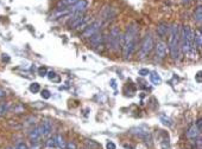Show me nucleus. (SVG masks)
Instances as JSON below:
<instances>
[{
    "label": "nucleus",
    "instance_id": "18",
    "mask_svg": "<svg viewBox=\"0 0 202 149\" xmlns=\"http://www.w3.org/2000/svg\"><path fill=\"white\" fill-rule=\"evenodd\" d=\"M194 19L199 25H201V22H202V7L201 6H199V7L196 8V11H195V13H194Z\"/></svg>",
    "mask_w": 202,
    "mask_h": 149
},
{
    "label": "nucleus",
    "instance_id": "31",
    "mask_svg": "<svg viewBox=\"0 0 202 149\" xmlns=\"http://www.w3.org/2000/svg\"><path fill=\"white\" fill-rule=\"evenodd\" d=\"M67 149H78V147H76V144L74 142H68L67 143Z\"/></svg>",
    "mask_w": 202,
    "mask_h": 149
},
{
    "label": "nucleus",
    "instance_id": "3",
    "mask_svg": "<svg viewBox=\"0 0 202 149\" xmlns=\"http://www.w3.org/2000/svg\"><path fill=\"white\" fill-rule=\"evenodd\" d=\"M169 50L172 59L179 60L181 56V43H179V30L177 25H172L169 29Z\"/></svg>",
    "mask_w": 202,
    "mask_h": 149
},
{
    "label": "nucleus",
    "instance_id": "35",
    "mask_svg": "<svg viewBox=\"0 0 202 149\" xmlns=\"http://www.w3.org/2000/svg\"><path fill=\"white\" fill-rule=\"evenodd\" d=\"M197 82H201V74H197Z\"/></svg>",
    "mask_w": 202,
    "mask_h": 149
},
{
    "label": "nucleus",
    "instance_id": "10",
    "mask_svg": "<svg viewBox=\"0 0 202 149\" xmlns=\"http://www.w3.org/2000/svg\"><path fill=\"white\" fill-rule=\"evenodd\" d=\"M103 40H105V38L102 36V33L96 32L95 34H93V36L90 37V44H92V46L95 47V49H99V47H101V46L103 45Z\"/></svg>",
    "mask_w": 202,
    "mask_h": 149
},
{
    "label": "nucleus",
    "instance_id": "29",
    "mask_svg": "<svg viewBox=\"0 0 202 149\" xmlns=\"http://www.w3.org/2000/svg\"><path fill=\"white\" fill-rule=\"evenodd\" d=\"M106 148L107 149H117V146H116L112 141H109V142H107V144H106Z\"/></svg>",
    "mask_w": 202,
    "mask_h": 149
},
{
    "label": "nucleus",
    "instance_id": "23",
    "mask_svg": "<svg viewBox=\"0 0 202 149\" xmlns=\"http://www.w3.org/2000/svg\"><path fill=\"white\" fill-rule=\"evenodd\" d=\"M29 89H30V91H31L32 94H37V92H39V90H40V85H39V83L35 82L30 85Z\"/></svg>",
    "mask_w": 202,
    "mask_h": 149
},
{
    "label": "nucleus",
    "instance_id": "7",
    "mask_svg": "<svg viewBox=\"0 0 202 149\" xmlns=\"http://www.w3.org/2000/svg\"><path fill=\"white\" fill-rule=\"evenodd\" d=\"M101 27V22H94L90 25H87L85 27V31L82 32V37L85 38H90L93 34H95L96 32L100 31Z\"/></svg>",
    "mask_w": 202,
    "mask_h": 149
},
{
    "label": "nucleus",
    "instance_id": "26",
    "mask_svg": "<svg viewBox=\"0 0 202 149\" xmlns=\"http://www.w3.org/2000/svg\"><path fill=\"white\" fill-rule=\"evenodd\" d=\"M161 121H162V123L165 124V126H171L172 123H171V119L169 117H165V116H162L161 117Z\"/></svg>",
    "mask_w": 202,
    "mask_h": 149
},
{
    "label": "nucleus",
    "instance_id": "12",
    "mask_svg": "<svg viewBox=\"0 0 202 149\" xmlns=\"http://www.w3.org/2000/svg\"><path fill=\"white\" fill-rule=\"evenodd\" d=\"M200 130H199V128L196 124H193L191 127L188 129V131H187V137L189 139V140H196L197 137H199V135H200Z\"/></svg>",
    "mask_w": 202,
    "mask_h": 149
},
{
    "label": "nucleus",
    "instance_id": "8",
    "mask_svg": "<svg viewBox=\"0 0 202 149\" xmlns=\"http://www.w3.org/2000/svg\"><path fill=\"white\" fill-rule=\"evenodd\" d=\"M42 137H43V134H42L40 126L32 128L31 130L29 131V140L31 141V143H37V142H39V140Z\"/></svg>",
    "mask_w": 202,
    "mask_h": 149
},
{
    "label": "nucleus",
    "instance_id": "27",
    "mask_svg": "<svg viewBox=\"0 0 202 149\" xmlns=\"http://www.w3.org/2000/svg\"><path fill=\"white\" fill-rule=\"evenodd\" d=\"M40 95H42V97H43L44 99H49V98L51 97V95H50V91H49V90H47V89H44V90H43Z\"/></svg>",
    "mask_w": 202,
    "mask_h": 149
},
{
    "label": "nucleus",
    "instance_id": "24",
    "mask_svg": "<svg viewBox=\"0 0 202 149\" xmlns=\"http://www.w3.org/2000/svg\"><path fill=\"white\" fill-rule=\"evenodd\" d=\"M47 76L49 77V79H51V81H56V82H58V81H60V77H58L57 74H55L54 71H50V72H48Z\"/></svg>",
    "mask_w": 202,
    "mask_h": 149
},
{
    "label": "nucleus",
    "instance_id": "4",
    "mask_svg": "<svg viewBox=\"0 0 202 149\" xmlns=\"http://www.w3.org/2000/svg\"><path fill=\"white\" fill-rule=\"evenodd\" d=\"M123 40V37L120 36V30L118 29L117 26L112 27V30L109 31V34H108V39H107V44H108V47L111 50L116 51L119 45L121 43Z\"/></svg>",
    "mask_w": 202,
    "mask_h": 149
},
{
    "label": "nucleus",
    "instance_id": "15",
    "mask_svg": "<svg viewBox=\"0 0 202 149\" xmlns=\"http://www.w3.org/2000/svg\"><path fill=\"white\" fill-rule=\"evenodd\" d=\"M55 139H56V144H57V148L67 149V142L64 141V137H63L62 135H60V134L55 135Z\"/></svg>",
    "mask_w": 202,
    "mask_h": 149
},
{
    "label": "nucleus",
    "instance_id": "25",
    "mask_svg": "<svg viewBox=\"0 0 202 149\" xmlns=\"http://www.w3.org/2000/svg\"><path fill=\"white\" fill-rule=\"evenodd\" d=\"M38 74L40 76V77H45L48 74V71H47V67H43L40 66L38 69Z\"/></svg>",
    "mask_w": 202,
    "mask_h": 149
},
{
    "label": "nucleus",
    "instance_id": "5",
    "mask_svg": "<svg viewBox=\"0 0 202 149\" xmlns=\"http://www.w3.org/2000/svg\"><path fill=\"white\" fill-rule=\"evenodd\" d=\"M152 47H154V39L151 37V34H146L145 38L143 39L141 46H140V51H139L140 58H145L149 53L151 52Z\"/></svg>",
    "mask_w": 202,
    "mask_h": 149
},
{
    "label": "nucleus",
    "instance_id": "34",
    "mask_svg": "<svg viewBox=\"0 0 202 149\" xmlns=\"http://www.w3.org/2000/svg\"><path fill=\"white\" fill-rule=\"evenodd\" d=\"M2 60H4V62H5V60H6V62L10 60V58L7 57V54H2Z\"/></svg>",
    "mask_w": 202,
    "mask_h": 149
},
{
    "label": "nucleus",
    "instance_id": "32",
    "mask_svg": "<svg viewBox=\"0 0 202 149\" xmlns=\"http://www.w3.org/2000/svg\"><path fill=\"white\" fill-rule=\"evenodd\" d=\"M196 126H197V128H199V130L201 131V130H202V121H201V119H199V121H197Z\"/></svg>",
    "mask_w": 202,
    "mask_h": 149
},
{
    "label": "nucleus",
    "instance_id": "9",
    "mask_svg": "<svg viewBox=\"0 0 202 149\" xmlns=\"http://www.w3.org/2000/svg\"><path fill=\"white\" fill-rule=\"evenodd\" d=\"M166 52H168V46L164 42H159L156 45V56L159 58V59H163L166 56Z\"/></svg>",
    "mask_w": 202,
    "mask_h": 149
},
{
    "label": "nucleus",
    "instance_id": "22",
    "mask_svg": "<svg viewBox=\"0 0 202 149\" xmlns=\"http://www.w3.org/2000/svg\"><path fill=\"white\" fill-rule=\"evenodd\" d=\"M194 42H196L195 44H196V46L199 47V49H201L202 46V37H201V32L200 31H197L196 32V37H194Z\"/></svg>",
    "mask_w": 202,
    "mask_h": 149
},
{
    "label": "nucleus",
    "instance_id": "30",
    "mask_svg": "<svg viewBox=\"0 0 202 149\" xmlns=\"http://www.w3.org/2000/svg\"><path fill=\"white\" fill-rule=\"evenodd\" d=\"M139 74L140 76H148V74H150V71H149L148 69H140Z\"/></svg>",
    "mask_w": 202,
    "mask_h": 149
},
{
    "label": "nucleus",
    "instance_id": "16",
    "mask_svg": "<svg viewBox=\"0 0 202 149\" xmlns=\"http://www.w3.org/2000/svg\"><path fill=\"white\" fill-rule=\"evenodd\" d=\"M78 0H60L57 8H69L70 6H73Z\"/></svg>",
    "mask_w": 202,
    "mask_h": 149
},
{
    "label": "nucleus",
    "instance_id": "19",
    "mask_svg": "<svg viewBox=\"0 0 202 149\" xmlns=\"http://www.w3.org/2000/svg\"><path fill=\"white\" fill-rule=\"evenodd\" d=\"M86 144V148L87 149H101L100 144L99 143H96L95 141H92V140H87L85 142Z\"/></svg>",
    "mask_w": 202,
    "mask_h": 149
},
{
    "label": "nucleus",
    "instance_id": "13",
    "mask_svg": "<svg viewBox=\"0 0 202 149\" xmlns=\"http://www.w3.org/2000/svg\"><path fill=\"white\" fill-rule=\"evenodd\" d=\"M169 26L165 24V22H161L158 26H157V34L159 36V38H164L168 33H169Z\"/></svg>",
    "mask_w": 202,
    "mask_h": 149
},
{
    "label": "nucleus",
    "instance_id": "36",
    "mask_svg": "<svg viewBox=\"0 0 202 149\" xmlns=\"http://www.w3.org/2000/svg\"><path fill=\"white\" fill-rule=\"evenodd\" d=\"M199 1H201V0H199Z\"/></svg>",
    "mask_w": 202,
    "mask_h": 149
},
{
    "label": "nucleus",
    "instance_id": "20",
    "mask_svg": "<svg viewBox=\"0 0 202 149\" xmlns=\"http://www.w3.org/2000/svg\"><path fill=\"white\" fill-rule=\"evenodd\" d=\"M10 110V103L8 102H1L0 103V117L4 116Z\"/></svg>",
    "mask_w": 202,
    "mask_h": 149
},
{
    "label": "nucleus",
    "instance_id": "14",
    "mask_svg": "<svg viewBox=\"0 0 202 149\" xmlns=\"http://www.w3.org/2000/svg\"><path fill=\"white\" fill-rule=\"evenodd\" d=\"M132 134L137 135L140 139H145V136L149 135V130L146 128L144 127H139V128H133L132 129Z\"/></svg>",
    "mask_w": 202,
    "mask_h": 149
},
{
    "label": "nucleus",
    "instance_id": "6",
    "mask_svg": "<svg viewBox=\"0 0 202 149\" xmlns=\"http://www.w3.org/2000/svg\"><path fill=\"white\" fill-rule=\"evenodd\" d=\"M87 5H88L87 0H78L73 6L69 7V11H70L69 15L70 17H75V15L83 14V12H85L86 8H87Z\"/></svg>",
    "mask_w": 202,
    "mask_h": 149
},
{
    "label": "nucleus",
    "instance_id": "33",
    "mask_svg": "<svg viewBox=\"0 0 202 149\" xmlns=\"http://www.w3.org/2000/svg\"><path fill=\"white\" fill-rule=\"evenodd\" d=\"M5 96H6V92H5V90L0 89V99H1V98H4Z\"/></svg>",
    "mask_w": 202,
    "mask_h": 149
},
{
    "label": "nucleus",
    "instance_id": "2",
    "mask_svg": "<svg viewBox=\"0 0 202 149\" xmlns=\"http://www.w3.org/2000/svg\"><path fill=\"white\" fill-rule=\"evenodd\" d=\"M195 33L189 26L184 25L182 27V31L179 33V43H181V49L183 52L188 54L189 57L194 58L196 56V50H195V42H194Z\"/></svg>",
    "mask_w": 202,
    "mask_h": 149
},
{
    "label": "nucleus",
    "instance_id": "21",
    "mask_svg": "<svg viewBox=\"0 0 202 149\" xmlns=\"http://www.w3.org/2000/svg\"><path fill=\"white\" fill-rule=\"evenodd\" d=\"M45 147L49 148V149L57 148V144H56V139H55V136L50 137V139H48L47 141H45Z\"/></svg>",
    "mask_w": 202,
    "mask_h": 149
},
{
    "label": "nucleus",
    "instance_id": "17",
    "mask_svg": "<svg viewBox=\"0 0 202 149\" xmlns=\"http://www.w3.org/2000/svg\"><path fill=\"white\" fill-rule=\"evenodd\" d=\"M150 81H151L152 84L158 85V84L162 83V78H161V76L157 74V72H152V74H150Z\"/></svg>",
    "mask_w": 202,
    "mask_h": 149
},
{
    "label": "nucleus",
    "instance_id": "28",
    "mask_svg": "<svg viewBox=\"0 0 202 149\" xmlns=\"http://www.w3.org/2000/svg\"><path fill=\"white\" fill-rule=\"evenodd\" d=\"M15 149H29V147H27L24 142H18L17 146L15 147Z\"/></svg>",
    "mask_w": 202,
    "mask_h": 149
},
{
    "label": "nucleus",
    "instance_id": "1",
    "mask_svg": "<svg viewBox=\"0 0 202 149\" xmlns=\"http://www.w3.org/2000/svg\"><path fill=\"white\" fill-rule=\"evenodd\" d=\"M138 27L136 25H130L126 30V33L123 37L121 44H123V56L124 58H130L132 56L133 51L137 45V37H138Z\"/></svg>",
    "mask_w": 202,
    "mask_h": 149
},
{
    "label": "nucleus",
    "instance_id": "11",
    "mask_svg": "<svg viewBox=\"0 0 202 149\" xmlns=\"http://www.w3.org/2000/svg\"><path fill=\"white\" fill-rule=\"evenodd\" d=\"M40 129H42V134L43 136H49V135L53 133V123L50 121H43L42 124H40Z\"/></svg>",
    "mask_w": 202,
    "mask_h": 149
}]
</instances>
